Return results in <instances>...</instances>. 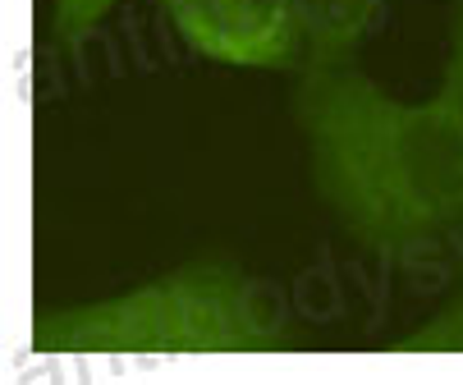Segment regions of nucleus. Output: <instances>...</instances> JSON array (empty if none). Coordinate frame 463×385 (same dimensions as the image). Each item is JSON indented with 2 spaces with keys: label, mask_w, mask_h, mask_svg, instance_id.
I'll list each match as a JSON object with an SVG mask.
<instances>
[{
  "label": "nucleus",
  "mask_w": 463,
  "mask_h": 385,
  "mask_svg": "<svg viewBox=\"0 0 463 385\" xmlns=\"http://www.w3.org/2000/svg\"><path fill=\"white\" fill-rule=\"evenodd\" d=\"M294 115L340 230L376 257H418L463 225V124L445 97L394 101L354 64L303 70Z\"/></svg>",
  "instance_id": "1"
},
{
  "label": "nucleus",
  "mask_w": 463,
  "mask_h": 385,
  "mask_svg": "<svg viewBox=\"0 0 463 385\" xmlns=\"http://www.w3.org/2000/svg\"><path fill=\"white\" fill-rule=\"evenodd\" d=\"M289 331L230 257H193L128 294L33 316L37 353H271Z\"/></svg>",
  "instance_id": "2"
},
{
  "label": "nucleus",
  "mask_w": 463,
  "mask_h": 385,
  "mask_svg": "<svg viewBox=\"0 0 463 385\" xmlns=\"http://www.w3.org/2000/svg\"><path fill=\"white\" fill-rule=\"evenodd\" d=\"M175 33L207 60L243 70H289L303 55L294 0H156Z\"/></svg>",
  "instance_id": "3"
},
{
  "label": "nucleus",
  "mask_w": 463,
  "mask_h": 385,
  "mask_svg": "<svg viewBox=\"0 0 463 385\" xmlns=\"http://www.w3.org/2000/svg\"><path fill=\"white\" fill-rule=\"evenodd\" d=\"M303 23V70L349 64L381 0H294Z\"/></svg>",
  "instance_id": "4"
},
{
  "label": "nucleus",
  "mask_w": 463,
  "mask_h": 385,
  "mask_svg": "<svg viewBox=\"0 0 463 385\" xmlns=\"http://www.w3.org/2000/svg\"><path fill=\"white\" fill-rule=\"evenodd\" d=\"M394 349H404V353H463V289L427 321V326L409 331L404 340H394Z\"/></svg>",
  "instance_id": "5"
},
{
  "label": "nucleus",
  "mask_w": 463,
  "mask_h": 385,
  "mask_svg": "<svg viewBox=\"0 0 463 385\" xmlns=\"http://www.w3.org/2000/svg\"><path fill=\"white\" fill-rule=\"evenodd\" d=\"M115 5V0H55V10H51V33L64 51H74L101 19L106 10Z\"/></svg>",
  "instance_id": "6"
},
{
  "label": "nucleus",
  "mask_w": 463,
  "mask_h": 385,
  "mask_svg": "<svg viewBox=\"0 0 463 385\" xmlns=\"http://www.w3.org/2000/svg\"><path fill=\"white\" fill-rule=\"evenodd\" d=\"M440 97L449 101L454 119L463 124V0L454 5V28H449V64H445V88Z\"/></svg>",
  "instance_id": "7"
}]
</instances>
